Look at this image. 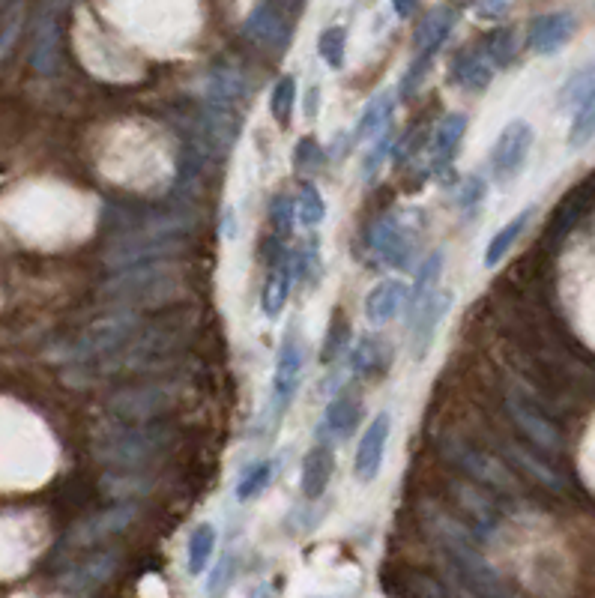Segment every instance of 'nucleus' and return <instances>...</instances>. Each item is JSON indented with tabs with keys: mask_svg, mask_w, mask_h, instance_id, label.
Segmentation results:
<instances>
[{
	"mask_svg": "<svg viewBox=\"0 0 595 598\" xmlns=\"http://www.w3.org/2000/svg\"><path fill=\"white\" fill-rule=\"evenodd\" d=\"M419 524L434 539V545L446 557L449 569L464 581L467 590H473L482 598H506L500 578L491 572V566L479 554V539L455 515H449L443 506L425 500L419 506Z\"/></svg>",
	"mask_w": 595,
	"mask_h": 598,
	"instance_id": "obj_1",
	"label": "nucleus"
},
{
	"mask_svg": "<svg viewBox=\"0 0 595 598\" xmlns=\"http://www.w3.org/2000/svg\"><path fill=\"white\" fill-rule=\"evenodd\" d=\"M189 291H192L189 267L183 261H165V264H147L114 273L99 288V299L111 305V311L141 314L174 305L189 297Z\"/></svg>",
	"mask_w": 595,
	"mask_h": 598,
	"instance_id": "obj_2",
	"label": "nucleus"
},
{
	"mask_svg": "<svg viewBox=\"0 0 595 598\" xmlns=\"http://www.w3.org/2000/svg\"><path fill=\"white\" fill-rule=\"evenodd\" d=\"M246 99L249 81L237 66L219 63L207 72L201 87V135L207 150L225 156L237 144Z\"/></svg>",
	"mask_w": 595,
	"mask_h": 598,
	"instance_id": "obj_3",
	"label": "nucleus"
},
{
	"mask_svg": "<svg viewBox=\"0 0 595 598\" xmlns=\"http://www.w3.org/2000/svg\"><path fill=\"white\" fill-rule=\"evenodd\" d=\"M186 222L177 216H144L135 225L117 231L111 237V246L105 249L102 261L114 273L132 270V267H147V264H165L177 261L189 240H186Z\"/></svg>",
	"mask_w": 595,
	"mask_h": 598,
	"instance_id": "obj_4",
	"label": "nucleus"
},
{
	"mask_svg": "<svg viewBox=\"0 0 595 598\" xmlns=\"http://www.w3.org/2000/svg\"><path fill=\"white\" fill-rule=\"evenodd\" d=\"M174 446V431L162 422L153 425H120L108 422L93 434V455L111 473L147 470L162 461Z\"/></svg>",
	"mask_w": 595,
	"mask_h": 598,
	"instance_id": "obj_5",
	"label": "nucleus"
},
{
	"mask_svg": "<svg viewBox=\"0 0 595 598\" xmlns=\"http://www.w3.org/2000/svg\"><path fill=\"white\" fill-rule=\"evenodd\" d=\"M141 329V320L138 314H126V311H111L93 323H87L78 335L60 341L48 359H57V362H66L69 368L75 365H93V362H102L108 356H114L120 347H126Z\"/></svg>",
	"mask_w": 595,
	"mask_h": 598,
	"instance_id": "obj_6",
	"label": "nucleus"
},
{
	"mask_svg": "<svg viewBox=\"0 0 595 598\" xmlns=\"http://www.w3.org/2000/svg\"><path fill=\"white\" fill-rule=\"evenodd\" d=\"M368 255L389 270H410L419 255V228L404 210L380 213L365 234Z\"/></svg>",
	"mask_w": 595,
	"mask_h": 598,
	"instance_id": "obj_7",
	"label": "nucleus"
},
{
	"mask_svg": "<svg viewBox=\"0 0 595 598\" xmlns=\"http://www.w3.org/2000/svg\"><path fill=\"white\" fill-rule=\"evenodd\" d=\"M440 452L452 467H458L464 476H470L479 488H488V491H497V494H515L518 491V482L506 470V464H500L494 455L473 446L470 440H464L458 434H443Z\"/></svg>",
	"mask_w": 595,
	"mask_h": 598,
	"instance_id": "obj_8",
	"label": "nucleus"
},
{
	"mask_svg": "<svg viewBox=\"0 0 595 598\" xmlns=\"http://www.w3.org/2000/svg\"><path fill=\"white\" fill-rule=\"evenodd\" d=\"M174 404H177L174 383H141V386H126L114 392L105 401V413L111 422H120V425H153Z\"/></svg>",
	"mask_w": 595,
	"mask_h": 598,
	"instance_id": "obj_9",
	"label": "nucleus"
},
{
	"mask_svg": "<svg viewBox=\"0 0 595 598\" xmlns=\"http://www.w3.org/2000/svg\"><path fill=\"white\" fill-rule=\"evenodd\" d=\"M452 27H455V9L452 6H440L434 12H428L419 27H416V51H413V60L407 63V72L398 84V93L407 99L413 96L422 81L428 78L431 66H434V57L440 54V48L446 45V39L452 36Z\"/></svg>",
	"mask_w": 595,
	"mask_h": 598,
	"instance_id": "obj_10",
	"label": "nucleus"
},
{
	"mask_svg": "<svg viewBox=\"0 0 595 598\" xmlns=\"http://www.w3.org/2000/svg\"><path fill=\"white\" fill-rule=\"evenodd\" d=\"M299 15H302V3H255L243 21V33L258 48L285 54L294 42Z\"/></svg>",
	"mask_w": 595,
	"mask_h": 598,
	"instance_id": "obj_11",
	"label": "nucleus"
},
{
	"mask_svg": "<svg viewBox=\"0 0 595 598\" xmlns=\"http://www.w3.org/2000/svg\"><path fill=\"white\" fill-rule=\"evenodd\" d=\"M533 150V126L527 120H512L503 126L500 138L494 141L491 147V156H488V168H491V177L506 186L512 180L521 177L524 165H527V156Z\"/></svg>",
	"mask_w": 595,
	"mask_h": 598,
	"instance_id": "obj_12",
	"label": "nucleus"
},
{
	"mask_svg": "<svg viewBox=\"0 0 595 598\" xmlns=\"http://www.w3.org/2000/svg\"><path fill=\"white\" fill-rule=\"evenodd\" d=\"M302 368H305V344H302L299 326H291L288 335H285L282 344H279L276 371H273V398H270V404H273L276 422L288 413V407H291L294 398H297Z\"/></svg>",
	"mask_w": 595,
	"mask_h": 598,
	"instance_id": "obj_13",
	"label": "nucleus"
},
{
	"mask_svg": "<svg viewBox=\"0 0 595 598\" xmlns=\"http://www.w3.org/2000/svg\"><path fill=\"white\" fill-rule=\"evenodd\" d=\"M506 410H509L512 422L521 428V434H524L533 446H539L542 452H560V449H563V434H560V428L554 425V419L545 416V410H539V404H536L527 392H521V389L512 386V389L506 392Z\"/></svg>",
	"mask_w": 595,
	"mask_h": 598,
	"instance_id": "obj_14",
	"label": "nucleus"
},
{
	"mask_svg": "<svg viewBox=\"0 0 595 598\" xmlns=\"http://www.w3.org/2000/svg\"><path fill=\"white\" fill-rule=\"evenodd\" d=\"M449 491H452L455 506H458V521L476 539H488L494 530H500V506H497V500H491L488 494H482L479 485L452 482Z\"/></svg>",
	"mask_w": 595,
	"mask_h": 598,
	"instance_id": "obj_15",
	"label": "nucleus"
},
{
	"mask_svg": "<svg viewBox=\"0 0 595 598\" xmlns=\"http://www.w3.org/2000/svg\"><path fill=\"white\" fill-rule=\"evenodd\" d=\"M138 509L132 503H117L105 512H96L90 518H84L81 524H75L66 536V548H93L117 533H123L132 521H135Z\"/></svg>",
	"mask_w": 595,
	"mask_h": 598,
	"instance_id": "obj_16",
	"label": "nucleus"
},
{
	"mask_svg": "<svg viewBox=\"0 0 595 598\" xmlns=\"http://www.w3.org/2000/svg\"><path fill=\"white\" fill-rule=\"evenodd\" d=\"M392 431V416L386 410H380L362 431L359 446H356V458H353V476L356 482L368 485L377 479L380 467H383V455H386V440Z\"/></svg>",
	"mask_w": 595,
	"mask_h": 598,
	"instance_id": "obj_17",
	"label": "nucleus"
},
{
	"mask_svg": "<svg viewBox=\"0 0 595 598\" xmlns=\"http://www.w3.org/2000/svg\"><path fill=\"white\" fill-rule=\"evenodd\" d=\"M575 33H578V18L572 12H545V15L533 18V24L527 30V48L533 54L551 57V54L563 51Z\"/></svg>",
	"mask_w": 595,
	"mask_h": 598,
	"instance_id": "obj_18",
	"label": "nucleus"
},
{
	"mask_svg": "<svg viewBox=\"0 0 595 598\" xmlns=\"http://www.w3.org/2000/svg\"><path fill=\"white\" fill-rule=\"evenodd\" d=\"M392 341L380 332H365L347 353V368L359 380H380L392 368Z\"/></svg>",
	"mask_w": 595,
	"mask_h": 598,
	"instance_id": "obj_19",
	"label": "nucleus"
},
{
	"mask_svg": "<svg viewBox=\"0 0 595 598\" xmlns=\"http://www.w3.org/2000/svg\"><path fill=\"white\" fill-rule=\"evenodd\" d=\"M57 6H45L33 24V39H30V66L39 75H57L60 72V21H57Z\"/></svg>",
	"mask_w": 595,
	"mask_h": 598,
	"instance_id": "obj_20",
	"label": "nucleus"
},
{
	"mask_svg": "<svg viewBox=\"0 0 595 598\" xmlns=\"http://www.w3.org/2000/svg\"><path fill=\"white\" fill-rule=\"evenodd\" d=\"M335 443L317 434V443L308 449V455L302 458V470H299V491L308 503L323 500L332 473H335Z\"/></svg>",
	"mask_w": 595,
	"mask_h": 598,
	"instance_id": "obj_21",
	"label": "nucleus"
},
{
	"mask_svg": "<svg viewBox=\"0 0 595 598\" xmlns=\"http://www.w3.org/2000/svg\"><path fill=\"white\" fill-rule=\"evenodd\" d=\"M497 69L494 63L485 57V51L473 42V45H464L452 54V63H449V81L458 84L461 90L467 93H485L494 81Z\"/></svg>",
	"mask_w": 595,
	"mask_h": 598,
	"instance_id": "obj_22",
	"label": "nucleus"
},
{
	"mask_svg": "<svg viewBox=\"0 0 595 598\" xmlns=\"http://www.w3.org/2000/svg\"><path fill=\"white\" fill-rule=\"evenodd\" d=\"M449 305H452V294L449 291H437L434 297H428L419 311L410 317V350L413 356L422 362L437 338V326L443 323V317L449 314Z\"/></svg>",
	"mask_w": 595,
	"mask_h": 598,
	"instance_id": "obj_23",
	"label": "nucleus"
},
{
	"mask_svg": "<svg viewBox=\"0 0 595 598\" xmlns=\"http://www.w3.org/2000/svg\"><path fill=\"white\" fill-rule=\"evenodd\" d=\"M464 132H467V114H461V111L446 114L434 126V132L428 138V171L431 174H443L452 165V159L464 141Z\"/></svg>",
	"mask_w": 595,
	"mask_h": 598,
	"instance_id": "obj_24",
	"label": "nucleus"
},
{
	"mask_svg": "<svg viewBox=\"0 0 595 598\" xmlns=\"http://www.w3.org/2000/svg\"><path fill=\"white\" fill-rule=\"evenodd\" d=\"M359 422H362V398L353 395V392H338L329 401L317 434L332 440V443H344L356 434Z\"/></svg>",
	"mask_w": 595,
	"mask_h": 598,
	"instance_id": "obj_25",
	"label": "nucleus"
},
{
	"mask_svg": "<svg viewBox=\"0 0 595 598\" xmlns=\"http://www.w3.org/2000/svg\"><path fill=\"white\" fill-rule=\"evenodd\" d=\"M407 297H410V288L401 279L380 282L368 294V299H365V317H368V323H374V326L392 323L401 311H407Z\"/></svg>",
	"mask_w": 595,
	"mask_h": 598,
	"instance_id": "obj_26",
	"label": "nucleus"
},
{
	"mask_svg": "<svg viewBox=\"0 0 595 598\" xmlns=\"http://www.w3.org/2000/svg\"><path fill=\"white\" fill-rule=\"evenodd\" d=\"M392 114H395V93L392 90H383L377 93L359 114L356 120V129L350 135L353 144H368L371 138H380L386 129H392Z\"/></svg>",
	"mask_w": 595,
	"mask_h": 598,
	"instance_id": "obj_27",
	"label": "nucleus"
},
{
	"mask_svg": "<svg viewBox=\"0 0 595 598\" xmlns=\"http://www.w3.org/2000/svg\"><path fill=\"white\" fill-rule=\"evenodd\" d=\"M443 267H446V252L437 249L434 255H428L422 261V267L416 270V279L410 285V297H407V320L419 311V305L428 297H434L440 291V279H443Z\"/></svg>",
	"mask_w": 595,
	"mask_h": 598,
	"instance_id": "obj_28",
	"label": "nucleus"
},
{
	"mask_svg": "<svg viewBox=\"0 0 595 598\" xmlns=\"http://www.w3.org/2000/svg\"><path fill=\"white\" fill-rule=\"evenodd\" d=\"M557 105L560 108H569V111H584L595 105V60L584 63L581 69H575L563 84H560V96H557Z\"/></svg>",
	"mask_w": 595,
	"mask_h": 598,
	"instance_id": "obj_29",
	"label": "nucleus"
},
{
	"mask_svg": "<svg viewBox=\"0 0 595 598\" xmlns=\"http://www.w3.org/2000/svg\"><path fill=\"white\" fill-rule=\"evenodd\" d=\"M533 213H536V207H524L518 216H512V219L491 237V243H488V249H485V267H488V270H494V267H500V264L506 261V255L515 249L518 237L527 231Z\"/></svg>",
	"mask_w": 595,
	"mask_h": 598,
	"instance_id": "obj_30",
	"label": "nucleus"
},
{
	"mask_svg": "<svg viewBox=\"0 0 595 598\" xmlns=\"http://www.w3.org/2000/svg\"><path fill=\"white\" fill-rule=\"evenodd\" d=\"M114 566H117V554H96V557L72 566L69 575L63 578V584L72 590H90V587L102 584L114 572Z\"/></svg>",
	"mask_w": 595,
	"mask_h": 598,
	"instance_id": "obj_31",
	"label": "nucleus"
},
{
	"mask_svg": "<svg viewBox=\"0 0 595 598\" xmlns=\"http://www.w3.org/2000/svg\"><path fill=\"white\" fill-rule=\"evenodd\" d=\"M476 45L485 51V57L494 63V69H506L518 54V33H515V27H494V30L482 33V39Z\"/></svg>",
	"mask_w": 595,
	"mask_h": 598,
	"instance_id": "obj_32",
	"label": "nucleus"
},
{
	"mask_svg": "<svg viewBox=\"0 0 595 598\" xmlns=\"http://www.w3.org/2000/svg\"><path fill=\"white\" fill-rule=\"evenodd\" d=\"M216 551V527L213 524H198L189 536V548H186V569L189 575H201Z\"/></svg>",
	"mask_w": 595,
	"mask_h": 598,
	"instance_id": "obj_33",
	"label": "nucleus"
},
{
	"mask_svg": "<svg viewBox=\"0 0 595 598\" xmlns=\"http://www.w3.org/2000/svg\"><path fill=\"white\" fill-rule=\"evenodd\" d=\"M105 494L114 500H135L141 494H147L153 488V473L147 470H132V473H108L105 476Z\"/></svg>",
	"mask_w": 595,
	"mask_h": 598,
	"instance_id": "obj_34",
	"label": "nucleus"
},
{
	"mask_svg": "<svg viewBox=\"0 0 595 598\" xmlns=\"http://www.w3.org/2000/svg\"><path fill=\"white\" fill-rule=\"evenodd\" d=\"M294 255V282H302L308 288H317L323 276V261H320V240L305 237L302 246L291 252Z\"/></svg>",
	"mask_w": 595,
	"mask_h": 598,
	"instance_id": "obj_35",
	"label": "nucleus"
},
{
	"mask_svg": "<svg viewBox=\"0 0 595 598\" xmlns=\"http://www.w3.org/2000/svg\"><path fill=\"white\" fill-rule=\"evenodd\" d=\"M297 198H291L288 192L276 195L270 204V225H273V237L285 246H291L294 228H297Z\"/></svg>",
	"mask_w": 595,
	"mask_h": 598,
	"instance_id": "obj_36",
	"label": "nucleus"
},
{
	"mask_svg": "<svg viewBox=\"0 0 595 598\" xmlns=\"http://www.w3.org/2000/svg\"><path fill=\"white\" fill-rule=\"evenodd\" d=\"M294 105H297V75H282L270 93V114L273 120L288 129L294 120Z\"/></svg>",
	"mask_w": 595,
	"mask_h": 598,
	"instance_id": "obj_37",
	"label": "nucleus"
},
{
	"mask_svg": "<svg viewBox=\"0 0 595 598\" xmlns=\"http://www.w3.org/2000/svg\"><path fill=\"white\" fill-rule=\"evenodd\" d=\"M347 344H350V320L341 311H335L329 326H326V338H323V347H320V362L332 365L338 356L347 353Z\"/></svg>",
	"mask_w": 595,
	"mask_h": 598,
	"instance_id": "obj_38",
	"label": "nucleus"
},
{
	"mask_svg": "<svg viewBox=\"0 0 595 598\" xmlns=\"http://www.w3.org/2000/svg\"><path fill=\"white\" fill-rule=\"evenodd\" d=\"M297 219H299V225H302V228H308V231L320 228V225H323V219H326V198H323V192H320L314 183H305V186L299 189Z\"/></svg>",
	"mask_w": 595,
	"mask_h": 598,
	"instance_id": "obj_39",
	"label": "nucleus"
},
{
	"mask_svg": "<svg viewBox=\"0 0 595 598\" xmlns=\"http://www.w3.org/2000/svg\"><path fill=\"white\" fill-rule=\"evenodd\" d=\"M317 54L323 57V63L329 69H344V57H347V27L332 24L320 33L317 39Z\"/></svg>",
	"mask_w": 595,
	"mask_h": 598,
	"instance_id": "obj_40",
	"label": "nucleus"
},
{
	"mask_svg": "<svg viewBox=\"0 0 595 598\" xmlns=\"http://www.w3.org/2000/svg\"><path fill=\"white\" fill-rule=\"evenodd\" d=\"M270 482H273V461H258V464H252V467L240 476L234 494H237L240 503H249V500L258 497Z\"/></svg>",
	"mask_w": 595,
	"mask_h": 598,
	"instance_id": "obj_41",
	"label": "nucleus"
},
{
	"mask_svg": "<svg viewBox=\"0 0 595 598\" xmlns=\"http://www.w3.org/2000/svg\"><path fill=\"white\" fill-rule=\"evenodd\" d=\"M21 24H24V6H18V3L0 6V63L12 54Z\"/></svg>",
	"mask_w": 595,
	"mask_h": 598,
	"instance_id": "obj_42",
	"label": "nucleus"
},
{
	"mask_svg": "<svg viewBox=\"0 0 595 598\" xmlns=\"http://www.w3.org/2000/svg\"><path fill=\"white\" fill-rule=\"evenodd\" d=\"M488 195V183L479 174H467L458 186H455V207L464 213H473L485 204Z\"/></svg>",
	"mask_w": 595,
	"mask_h": 598,
	"instance_id": "obj_43",
	"label": "nucleus"
},
{
	"mask_svg": "<svg viewBox=\"0 0 595 598\" xmlns=\"http://www.w3.org/2000/svg\"><path fill=\"white\" fill-rule=\"evenodd\" d=\"M323 159H326V153H323V147H320L317 138H311V135L299 138L297 147H294V165H297V171L311 174V171H317L323 165Z\"/></svg>",
	"mask_w": 595,
	"mask_h": 598,
	"instance_id": "obj_44",
	"label": "nucleus"
},
{
	"mask_svg": "<svg viewBox=\"0 0 595 598\" xmlns=\"http://www.w3.org/2000/svg\"><path fill=\"white\" fill-rule=\"evenodd\" d=\"M593 138H595V105H590V108H584V111L575 114L572 129H569V147L578 150V147L590 144Z\"/></svg>",
	"mask_w": 595,
	"mask_h": 598,
	"instance_id": "obj_45",
	"label": "nucleus"
},
{
	"mask_svg": "<svg viewBox=\"0 0 595 598\" xmlns=\"http://www.w3.org/2000/svg\"><path fill=\"white\" fill-rule=\"evenodd\" d=\"M389 150H392V129H386V132L377 138V144L368 150V159H365V168H362V177H365V180H374V177H377V171L383 168Z\"/></svg>",
	"mask_w": 595,
	"mask_h": 598,
	"instance_id": "obj_46",
	"label": "nucleus"
},
{
	"mask_svg": "<svg viewBox=\"0 0 595 598\" xmlns=\"http://www.w3.org/2000/svg\"><path fill=\"white\" fill-rule=\"evenodd\" d=\"M231 575H234L231 557H222V560H219V566L213 569V578H210V584H207L210 596L213 598L222 596V593H225V587H228V581H231Z\"/></svg>",
	"mask_w": 595,
	"mask_h": 598,
	"instance_id": "obj_47",
	"label": "nucleus"
},
{
	"mask_svg": "<svg viewBox=\"0 0 595 598\" xmlns=\"http://www.w3.org/2000/svg\"><path fill=\"white\" fill-rule=\"evenodd\" d=\"M473 9H476L479 15H485V18H500V15H506L512 6H509V3H476Z\"/></svg>",
	"mask_w": 595,
	"mask_h": 598,
	"instance_id": "obj_48",
	"label": "nucleus"
},
{
	"mask_svg": "<svg viewBox=\"0 0 595 598\" xmlns=\"http://www.w3.org/2000/svg\"><path fill=\"white\" fill-rule=\"evenodd\" d=\"M317 108H320V87L311 84V87H308V96H305V117L314 120V117H317Z\"/></svg>",
	"mask_w": 595,
	"mask_h": 598,
	"instance_id": "obj_49",
	"label": "nucleus"
},
{
	"mask_svg": "<svg viewBox=\"0 0 595 598\" xmlns=\"http://www.w3.org/2000/svg\"><path fill=\"white\" fill-rule=\"evenodd\" d=\"M392 9H395L401 18H407V15H413V12H416V3H392Z\"/></svg>",
	"mask_w": 595,
	"mask_h": 598,
	"instance_id": "obj_50",
	"label": "nucleus"
}]
</instances>
